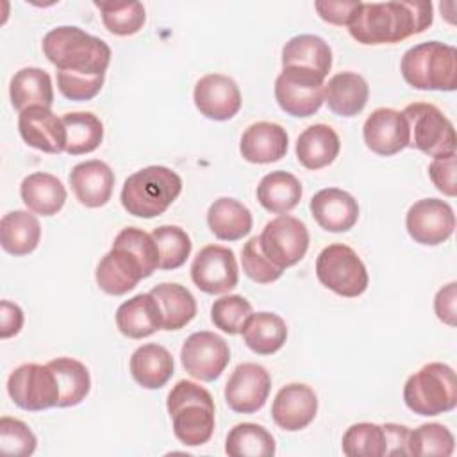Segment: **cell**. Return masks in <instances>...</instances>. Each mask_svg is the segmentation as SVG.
<instances>
[{
  "label": "cell",
  "instance_id": "8d00e7d4",
  "mask_svg": "<svg viewBox=\"0 0 457 457\" xmlns=\"http://www.w3.org/2000/svg\"><path fill=\"white\" fill-rule=\"evenodd\" d=\"M46 364L54 370L59 382L61 398L57 407L79 405L91 389V377L86 364L71 357H57Z\"/></svg>",
  "mask_w": 457,
  "mask_h": 457
},
{
  "label": "cell",
  "instance_id": "4fadbf2b",
  "mask_svg": "<svg viewBox=\"0 0 457 457\" xmlns=\"http://www.w3.org/2000/svg\"><path fill=\"white\" fill-rule=\"evenodd\" d=\"M191 280L207 295H223L237 286L239 270L236 255L221 245L204 246L191 264Z\"/></svg>",
  "mask_w": 457,
  "mask_h": 457
},
{
  "label": "cell",
  "instance_id": "30bf717a",
  "mask_svg": "<svg viewBox=\"0 0 457 457\" xmlns=\"http://www.w3.org/2000/svg\"><path fill=\"white\" fill-rule=\"evenodd\" d=\"M262 253L278 268L286 270L300 262L309 248V232L303 221L295 216L280 214L270 220L261 236Z\"/></svg>",
  "mask_w": 457,
  "mask_h": 457
},
{
  "label": "cell",
  "instance_id": "603a6c76",
  "mask_svg": "<svg viewBox=\"0 0 457 457\" xmlns=\"http://www.w3.org/2000/svg\"><path fill=\"white\" fill-rule=\"evenodd\" d=\"M70 186L82 205L96 209L111 200L114 173L104 161H84L73 166L70 173Z\"/></svg>",
  "mask_w": 457,
  "mask_h": 457
},
{
  "label": "cell",
  "instance_id": "2e32d148",
  "mask_svg": "<svg viewBox=\"0 0 457 457\" xmlns=\"http://www.w3.org/2000/svg\"><path fill=\"white\" fill-rule=\"evenodd\" d=\"M150 277L143 262L125 246L112 243V248L100 259L95 278L98 287L112 296L132 291L139 280Z\"/></svg>",
  "mask_w": 457,
  "mask_h": 457
},
{
  "label": "cell",
  "instance_id": "681fc988",
  "mask_svg": "<svg viewBox=\"0 0 457 457\" xmlns=\"http://www.w3.org/2000/svg\"><path fill=\"white\" fill-rule=\"evenodd\" d=\"M455 302H457V284L450 282L443 286L434 298V311L439 321L448 327H455Z\"/></svg>",
  "mask_w": 457,
  "mask_h": 457
},
{
  "label": "cell",
  "instance_id": "d590c367",
  "mask_svg": "<svg viewBox=\"0 0 457 457\" xmlns=\"http://www.w3.org/2000/svg\"><path fill=\"white\" fill-rule=\"evenodd\" d=\"M62 125L66 130L64 152L70 155L91 154L100 146L104 139V125L93 112H66L62 116Z\"/></svg>",
  "mask_w": 457,
  "mask_h": 457
},
{
  "label": "cell",
  "instance_id": "4dcf8cb0",
  "mask_svg": "<svg viewBox=\"0 0 457 457\" xmlns=\"http://www.w3.org/2000/svg\"><path fill=\"white\" fill-rule=\"evenodd\" d=\"M241 334L245 345L253 353L271 355L284 346L287 339V325L278 314L261 311L250 314Z\"/></svg>",
  "mask_w": 457,
  "mask_h": 457
},
{
  "label": "cell",
  "instance_id": "8992f818",
  "mask_svg": "<svg viewBox=\"0 0 457 457\" xmlns=\"http://www.w3.org/2000/svg\"><path fill=\"white\" fill-rule=\"evenodd\" d=\"M405 405L420 416L450 412L457 405V378L452 366L428 362L412 373L403 386Z\"/></svg>",
  "mask_w": 457,
  "mask_h": 457
},
{
  "label": "cell",
  "instance_id": "52a82bcc",
  "mask_svg": "<svg viewBox=\"0 0 457 457\" xmlns=\"http://www.w3.org/2000/svg\"><path fill=\"white\" fill-rule=\"evenodd\" d=\"M316 277L332 293L355 298L368 289V271L353 248L343 243L325 246L316 259Z\"/></svg>",
  "mask_w": 457,
  "mask_h": 457
},
{
  "label": "cell",
  "instance_id": "ee69618b",
  "mask_svg": "<svg viewBox=\"0 0 457 457\" xmlns=\"http://www.w3.org/2000/svg\"><path fill=\"white\" fill-rule=\"evenodd\" d=\"M37 439L30 427L21 420L2 416L0 420V452L12 457H29L34 453Z\"/></svg>",
  "mask_w": 457,
  "mask_h": 457
},
{
  "label": "cell",
  "instance_id": "1f68e13d",
  "mask_svg": "<svg viewBox=\"0 0 457 457\" xmlns=\"http://www.w3.org/2000/svg\"><path fill=\"white\" fill-rule=\"evenodd\" d=\"M11 104L16 111H25L32 105L50 107L54 104V86L50 75L36 66H27L16 71L9 86Z\"/></svg>",
  "mask_w": 457,
  "mask_h": 457
},
{
  "label": "cell",
  "instance_id": "d6986e66",
  "mask_svg": "<svg viewBox=\"0 0 457 457\" xmlns=\"http://www.w3.org/2000/svg\"><path fill=\"white\" fill-rule=\"evenodd\" d=\"M318 412V396L307 384L293 382L278 389L271 403L275 425L287 432H296L311 425Z\"/></svg>",
  "mask_w": 457,
  "mask_h": 457
},
{
  "label": "cell",
  "instance_id": "ba28073f",
  "mask_svg": "<svg viewBox=\"0 0 457 457\" xmlns=\"http://www.w3.org/2000/svg\"><path fill=\"white\" fill-rule=\"evenodd\" d=\"M409 127V146L428 157L455 154V129L452 121L427 102L409 104L402 111Z\"/></svg>",
  "mask_w": 457,
  "mask_h": 457
},
{
  "label": "cell",
  "instance_id": "83f0119b",
  "mask_svg": "<svg viewBox=\"0 0 457 457\" xmlns=\"http://www.w3.org/2000/svg\"><path fill=\"white\" fill-rule=\"evenodd\" d=\"M130 375L145 389H161L173 375L171 353L155 343L143 345L130 355Z\"/></svg>",
  "mask_w": 457,
  "mask_h": 457
},
{
  "label": "cell",
  "instance_id": "3957f363",
  "mask_svg": "<svg viewBox=\"0 0 457 457\" xmlns=\"http://www.w3.org/2000/svg\"><path fill=\"white\" fill-rule=\"evenodd\" d=\"M175 437L186 446L205 445L214 432V400L196 382L179 380L166 400Z\"/></svg>",
  "mask_w": 457,
  "mask_h": 457
},
{
  "label": "cell",
  "instance_id": "f546056e",
  "mask_svg": "<svg viewBox=\"0 0 457 457\" xmlns=\"http://www.w3.org/2000/svg\"><path fill=\"white\" fill-rule=\"evenodd\" d=\"M252 212L236 198L221 196L207 211V225L221 241H237L252 230Z\"/></svg>",
  "mask_w": 457,
  "mask_h": 457
},
{
  "label": "cell",
  "instance_id": "7c38bea8",
  "mask_svg": "<svg viewBox=\"0 0 457 457\" xmlns=\"http://www.w3.org/2000/svg\"><path fill=\"white\" fill-rule=\"evenodd\" d=\"M230 350L227 341L209 330L193 332L180 348L182 368L198 380L212 382L227 368Z\"/></svg>",
  "mask_w": 457,
  "mask_h": 457
},
{
  "label": "cell",
  "instance_id": "836d02e7",
  "mask_svg": "<svg viewBox=\"0 0 457 457\" xmlns=\"http://www.w3.org/2000/svg\"><path fill=\"white\" fill-rule=\"evenodd\" d=\"M162 314V330H179L196 316V300L189 289L175 282H162L152 287Z\"/></svg>",
  "mask_w": 457,
  "mask_h": 457
},
{
  "label": "cell",
  "instance_id": "60d3db41",
  "mask_svg": "<svg viewBox=\"0 0 457 457\" xmlns=\"http://www.w3.org/2000/svg\"><path fill=\"white\" fill-rule=\"evenodd\" d=\"M104 27L114 36H132L145 25L146 12L141 2H95Z\"/></svg>",
  "mask_w": 457,
  "mask_h": 457
},
{
  "label": "cell",
  "instance_id": "277c9868",
  "mask_svg": "<svg viewBox=\"0 0 457 457\" xmlns=\"http://www.w3.org/2000/svg\"><path fill=\"white\" fill-rule=\"evenodd\" d=\"M182 179L168 166H146L123 182L120 200L123 209L137 218L162 214L180 195Z\"/></svg>",
  "mask_w": 457,
  "mask_h": 457
},
{
  "label": "cell",
  "instance_id": "7402d4cb",
  "mask_svg": "<svg viewBox=\"0 0 457 457\" xmlns=\"http://www.w3.org/2000/svg\"><path fill=\"white\" fill-rule=\"evenodd\" d=\"M287 145L289 137L284 127L273 121H257L243 132L239 152L248 162L270 164L287 154Z\"/></svg>",
  "mask_w": 457,
  "mask_h": 457
},
{
  "label": "cell",
  "instance_id": "bcb514c9",
  "mask_svg": "<svg viewBox=\"0 0 457 457\" xmlns=\"http://www.w3.org/2000/svg\"><path fill=\"white\" fill-rule=\"evenodd\" d=\"M114 243L129 248L146 268V271L152 275L159 268V252L157 245L152 237V234L145 232L137 227H125L118 232L114 237Z\"/></svg>",
  "mask_w": 457,
  "mask_h": 457
},
{
  "label": "cell",
  "instance_id": "f35d334b",
  "mask_svg": "<svg viewBox=\"0 0 457 457\" xmlns=\"http://www.w3.org/2000/svg\"><path fill=\"white\" fill-rule=\"evenodd\" d=\"M343 453L348 457H387V437L384 425L353 423L341 439Z\"/></svg>",
  "mask_w": 457,
  "mask_h": 457
},
{
  "label": "cell",
  "instance_id": "5b68a950",
  "mask_svg": "<svg viewBox=\"0 0 457 457\" xmlns=\"http://www.w3.org/2000/svg\"><path fill=\"white\" fill-rule=\"evenodd\" d=\"M403 80L420 91H455L457 50L441 41H425L411 46L402 55Z\"/></svg>",
  "mask_w": 457,
  "mask_h": 457
},
{
  "label": "cell",
  "instance_id": "d4e9b609",
  "mask_svg": "<svg viewBox=\"0 0 457 457\" xmlns=\"http://www.w3.org/2000/svg\"><path fill=\"white\" fill-rule=\"evenodd\" d=\"M118 330L130 339H143L162 328V314L150 293H139L125 300L116 311Z\"/></svg>",
  "mask_w": 457,
  "mask_h": 457
},
{
  "label": "cell",
  "instance_id": "ffe728a7",
  "mask_svg": "<svg viewBox=\"0 0 457 457\" xmlns=\"http://www.w3.org/2000/svg\"><path fill=\"white\" fill-rule=\"evenodd\" d=\"M18 130L21 139L45 154H61L66 150V130L62 118H57L50 107L32 105L20 112Z\"/></svg>",
  "mask_w": 457,
  "mask_h": 457
},
{
  "label": "cell",
  "instance_id": "5bb4252c",
  "mask_svg": "<svg viewBox=\"0 0 457 457\" xmlns=\"http://www.w3.org/2000/svg\"><path fill=\"white\" fill-rule=\"evenodd\" d=\"M409 236L425 246L445 243L455 228V214L448 202L439 198H421L405 214Z\"/></svg>",
  "mask_w": 457,
  "mask_h": 457
},
{
  "label": "cell",
  "instance_id": "e0dca14e",
  "mask_svg": "<svg viewBox=\"0 0 457 457\" xmlns=\"http://www.w3.org/2000/svg\"><path fill=\"white\" fill-rule=\"evenodd\" d=\"M193 100L200 114L214 121H227L241 109V91L236 80L223 73L204 75L195 84Z\"/></svg>",
  "mask_w": 457,
  "mask_h": 457
},
{
  "label": "cell",
  "instance_id": "7a4b0ae2",
  "mask_svg": "<svg viewBox=\"0 0 457 457\" xmlns=\"http://www.w3.org/2000/svg\"><path fill=\"white\" fill-rule=\"evenodd\" d=\"M432 21L430 2H359L346 27L361 45H386L421 34Z\"/></svg>",
  "mask_w": 457,
  "mask_h": 457
},
{
  "label": "cell",
  "instance_id": "44dd1931",
  "mask_svg": "<svg viewBox=\"0 0 457 457\" xmlns=\"http://www.w3.org/2000/svg\"><path fill=\"white\" fill-rule=\"evenodd\" d=\"M311 214L327 232H346L359 220L357 200L343 189L325 187L311 198Z\"/></svg>",
  "mask_w": 457,
  "mask_h": 457
},
{
  "label": "cell",
  "instance_id": "ac0fdd59",
  "mask_svg": "<svg viewBox=\"0 0 457 457\" xmlns=\"http://www.w3.org/2000/svg\"><path fill=\"white\" fill-rule=\"evenodd\" d=\"M362 137L371 152L389 157L409 146V127L400 111L378 107L366 118Z\"/></svg>",
  "mask_w": 457,
  "mask_h": 457
},
{
  "label": "cell",
  "instance_id": "f6af8a7d",
  "mask_svg": "<svg viewBox=\"0 0 457 457\" xmlns=\"http://www.w3.org/2000/svg\"><path fill=\"white\" fill-rule=\"evenodd\" d=\"M241 264L245 275L257 284H271L284 273L282 268L275 266L261 250L259 236L250 237L241 250Z\"/></svg>",
  "mask_w": 457,
  "mask_h": 457
},
{
  "label": "cell",
  "instance_id": "9a60e30c",
  "mask_svg": "<svg viewBox=\"0 0 457 457\" xmlns=\"http://www.w3.org/2000/svg\"><path fill=\"white\" fill-rule=\"evenodd\" d=\"M271 389V377L255 362L237 364L225 384V402L234 412L252 414L264 407Z\"/></svg>",
  "mask_w": 457,
  "mask_h": 457
},
{
  "label": "cell",
  "instance_id": "9c48e42d",
  "mask_svg": "<svg viewBox=\"0 0 457 457\" xmlns=\"http://www.w3.org/2000/svg\"><path fill=\"white\" fill-rule=\"evenodd\" d=\"M7 393L14 405L23 411H45L57 407L61 389L54 370L48 364L25 362L7 378Z\"/></svg>",
  "mask_w": 457,
  "mask_h": 457
},
{
  "label": "cell",
  "instance_id": "c3c4849f",
  "mask_svg": "<svg viewBox=\"0 0 457 457\" xmlns=\"http://www.w3.org/2000/svg\"><path fill=\"white\" fill-rule=\"evenodd\" d=\"M359 0H320L314 2V9L320 18L332 25H348L353 11L357 9Z\"/></svg>",
  "mask_w": 457,
  "mask_h": 457
},
{
  "label": "cell",
  "instance_id": "f907efd6",
  "mask_svg": "<svg viewBox=\"0 0 457 457\" xmlns=\"http://www.w3.org/2000/svg\"><path fill=\"white\" fill-rule=\"evenodd\" d=\"M23 327V311L20 305L2 300L0 303V337L9 339L16 336Z\"/></svg>",
  "mask_w": 457,
  "mask_h": 457
},
{
  "label": "cell",
  "instance_id": "ab89813d",
  "mask_svg": "<svg viewBox=\"0 0 457 457\" xmlns=\"http://www.w3.org/2000/svg\"><path fill=\"white\" fill-rule=\"evenodd\" d=\"M455 450L453 434L441 423H423L409 432L407 452L414 457H450Z\"/></svg>",
  "mask_w": 457,
  "mask_h": 457
},
{
  "label": "cell",
  "instance_id": "7bdbcfd3",
  "mask_svg": "<svg viewBox=\"0 0 457 457\" xmlns=\"http://www.w3.org/2000/svg\"><path fill=\"white\" fill-rule=\"evenodd\" d=\"M252 303L241 295H227L212 302L211 321L216 328L228 336L241 334L246 320L252 314Z\"/></svg>",
  "mask_w": 457,
  "mask_h": 457
},
{
  "label": "cell",
  "instance_id": "d6a6232c",
  "mask_svg": "<svg viewBox=\"0 0 457 457\" xmlns=\"http://www.w3.org/2000/svg\"><path fill=\"white\" fill-rule=\"evenodd\" d=\"M41 239L39 220L29 211H11L0 221V243L11 255H29Z\"/></svg>",
  "mask_w": 457,
  "mask_h": 457
},
{
  "label": "cell",
  "instance_id": "7dc6e473",
  "mask_svg": "<svg viewBox=\"0 0 457 457\" xmlns=\"http://www.w3.org/2000/svg\"><path fill=\"white\" fill-rule=\"evenodd\" d=\"M428 177L437 191H441L446 196H455V154L434 157L432 162L428 164Z\"/></svg>",
  "mask_w": 457,
  "mask_h": 457
},
{
  "label": "cell",
  "instance_id": "4316f807",
  "mask_svg": "<svg viewBox=\"0 0 457 457\" xmlns=\"http://www.w3.org/2000/svg\"><path fill=\"white\" fill-rule=\"evenodd\" d=\"M282 68H303L325 79L332 68V50L320 36L298 34L282 46Z\"/></svg>",
  "mask_w": 457,
  "mask_h": 457
},
{
  "label": "cell",
  "instance_id": "f1b7e54d",
  "mask_svg": "<svg viewBox=\"0 0 457 457\" xmlns=\"http://www.w3.org/2000/svg\"><path fill=\"white\" fill-rule=\"evenodd\" d=\"M20 196L34 214L54 216L66 202V187L55 175L36 171L21 180Z\"/></svg>",
  "mask_w": 457,
  "mask_h": 457
},
{
  "label": "cell",
  "instance_id": "e575fe53",
  "mask_svg": "<svg viewBox=\"0 0 457 457\" xmlns=\"http://www.w3.org/2000/svg\"><path fill=\"white\" fill-rule=\"evenodd\" d=\"M300 198H302L300 180L293 173L284 170H277L264 175L257 186L259 204L273 214L289 212L298 205Z\"/></svg>",
  "mask_w": 457,
  "mask_h": 457
},
{
  "label": "cell",
  "instance_id": "cb8c5ba5",
  "mask_svg": "<svg viewBox=\"0 0 457 457\" xmlns=\"http://www.w3.org/2000/svg\"><path fill=\"white\" fill-rule=\"evenodd\" d=\"M370 86L366 79L353 71H339L323 84V102L343 118L357 116L368 104Z\"/></svg>",
  "mask_w": 457,
  "mask_h": 457
},
{
  "label": "cell",
  "instance_id": "6da1fadb",
  "mask_svg": "<svg viewBox=\"0 0 457 457\" xmlns=\"http://www.w3.org/2000/svg\"><path fill=\"white\" fill-rule=\"evenodd\" d=\"M43 54L57 68V84L77 98L96 96L111 62L109 45L73 25H61L43 37Z\"/></svg>",
  "mask_w": 457,
  "mask_h": 457
},
{
  "label": "cell",
  "instance_id": "484cf974",
  "mask_svg": "<svg viewBox=\"0 0 457 457\" xmlns=\"http://www.w3.org/2000/svg\"><path fill=\"white\" fill-rule=\"evenodd\" d=\"M341 141L337 132L325 123L307 127L296 139V159L307 170H321L332 164L339 154Z\"/></svg>",
  "mask_w": 457,
  "mask_h": 457
},
{
  "label": "cell",
  "instance_id": "816d5d0a",
  "mask_svg": "<svg viewBox=\"0 0 457 457\" xmlns=\"http://www.w3.org/2000/svg\"><path fill=\"white\" fill-rule=\"evenodd\" d=\"M386 437H387V455H409L407 452V437L409 427L398 423H384Z\"/></svg>",
  "mask_w": 457,
  "mask_h": 457
},
{
  "label": "cell",
  "instance_id": "8fae6325",
  "mask_svg": "<svg viewBox=\"0 0 457 457\" xmlns=\"http://www.w3.org/2000/svg\"><path fill=\"white\" fill-rule=\"evenodd\" d=\"M323 77L303 68H282L275 80L280 109L295 118H309L323 104Z\"/></svg>",
  "mask_w": 457,
  "mask_h": 457
},
{
  "label": "cell",
  "instance_id": "74e56055",
  "mask_svg": "<svg viewBox=\"0 0 457 457\" xmlns=\"http://www.w3.org/2000/svg\"><path fill=\"white\" fill-rule=\"evenodd\" d=\"M225 452L230 457H271L275 455V439L262 425L237 423L227 434Z\"/></svg>",
  "mask_w": 457,
  "mask_h": 457
},
{
  "label": "cell",
  "instance_id": "b9f144b4",
  "mask_svg": "<svg viewBox=\"0 0 457 457\" xmlns=\"http://www.w3.org/2000/svg\"><path fill=\"white\" fill-rule=\"evenodd\" d=\"M152 237L159 252L161 270L180 268L191 253V239L187 232L177 225H161L152 230Z\"/></svg>",
  "mask_w": 457,
  "mask_h": 457
}]
</instances>
